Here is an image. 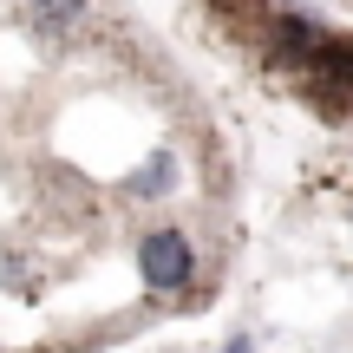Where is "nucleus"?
Here are the masks:
<instances>
[{
	"instance_id": "f257e3e1",
	"label": "nucleus",
	"mask_w": 353,
	"mask_h": 353,
	"mask_svg": "<svg viewBox=\"0 0 353 353\" xmlns=\"http://www.w3.org/2000/svg\"><path fill=\"white\" fill-rule=\"evenodd\" d=\"M131 255H138V281L151 294H183L196 281V249H190L183 229H151Z\"/></svg>"
},
{
	"instance_id": "f03ea898",
	"label": "nucleus",
	"mask_w": 353,
	"mask_h": 353,
	"mask_svg": "<svg viewBox=\"0 0 353 353\" xmlns=\"http://www.w3.org/2000/svg\"><path fill=\"white\" fill-rule=\"evenodd\" d=\"M170 176H176V157H170V151H151L138 170L125 176V190H131V203H157V196L170 190Z\"/></svg>"
},
{
	"instance_id": "7ed1b4c3",
	"label": "nucleus",
	"mask_w": 353,
	"mask_h": 353,
	"mask_svg": "<svg viewBox=\"0 0 353 353\" xmlns=\"http://www.w3.org/2000/svg\"><path fill=\"white\" fill-rule=\"evenodd\" d=\"M79 13H85V0H33V26L46 39H65L79 26Z\"/></svg>"
},
{
	"instance_id": "20e7f679",
	"label": "nucleus",
	"mask_w": 353,
	"mask_h": 353,
	"mask_svg": "<svg viewBox=\"0 0 353 353\" xmlns=\"http://www.w3.org/2000/svg\"><path fill=\"white\" fill-rule=\"evenodd\" d=\"M314 65H321L341 92H353V39H327V52H321Z\"/></svg>"
},
{
	"instance_id": "39448f33",
	"label": "nucleus",
	"mask_w": 353,
	"mask_h": 353,
	"mask_svg": "<svg viewBox=\"0 0 353 353\" xmlns=\"http://www.w3.org/2000/svg\"><path fill=\"white\" fill-rule=\"evenodd\" d=\"M223 353H255V347H249V341H229V347H223Z\"/></svg>"
},
{
	"instance_id": "423d86ee",
	"label": "nucleus",
	"mask_w": 353,
	"mask_h": 353,
	"mask_svg": "<svg viewBox=\"0 0 353 353\" xmlns=\"http://www.w3.org/2000/svg\"><path fill=\"white\" fill-rule=\"evenodd\" d=\"M288 7H307V0H288Z\"/></svg>"
}]
</instances>
